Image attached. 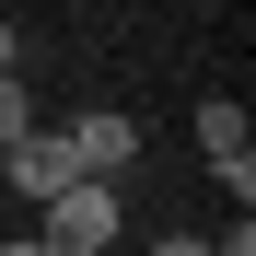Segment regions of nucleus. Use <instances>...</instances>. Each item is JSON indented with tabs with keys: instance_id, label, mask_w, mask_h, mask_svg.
Returning <instances> with one entry per match:
<instances>
[{
	"instance_id": "nucleus-3",
	"label": "nucleus",
	"mask_w": 256,
	"mask_h": 256,
	"mask_svg": "<svg viewBox=\"0 0 256 256\" xmlns=\"http://www.w3.org/2000/svg\"><path fill=\"white\" fill-rule=\"evenodd\" d=\"M0 175H12V198L70 186V175H82V163H70V128H12V140H0Z\"/></svg>"
},
{
	"instance_id": "nucleus-2",
	"label": "nucleus",
	"mask_w": 256,
	"mask_h": 256,
	"mask_svg": "<svg viewBox=\"0 0 256 256\" xmlns=\"http://www.w3.org/2000/svg\"><path fill=\"white\" fill-rule=\"evenodd\" d=\"M198 163L233 186V210L256 198V128H244V105H233V94H210V105H198Z\"/></svg>"
},
{
	"instance_id": "nucleus-5",
	"label": "nucleus",
	"mask_w": 256,
	"mask_h": 256,
	"mask_svg": "<svg viewBox=\"0 0 256 256\" xmlns=\"http://www.w3.org/2000/svg\"><path fill=\"white\" fill-rule=\"evenodd\" d=\"M12 128H35V94H24V70H0V140Z\"/></svg>"
},
{
	"instance_id": "nucleus-4",
	"label": "nucleus",
	"mask_w": 256,
	"mask_h": 256,
	"mask_svg": "<svg viewBox=\"0 0 256 256\" xmlns=\"http://www.w3.org/2000/svg\"><path fill=\"white\" fill-rule=\"evenodd\" d=\"M70 163L82 175H128V163H140V116H116V105L70 116Z\"/></svg>"
},
{
	"instance_id": "nucleus-1",
	"label": "nucleus",
	"mask_w": 256,
	"mask_h": 256,
	"mask_svg": "<svg viewBox=\"0 0 256 256\" xmlns=\"http://www.w3.org/2000/svg\"><path fill=\"white\" fill-rule=\"evenodd\" d=\"M35 210H47V244H58V256H94V244H116V222H128V175H70V186H47Z\"/></svg>"
},
{
	"instance_id": "nucleus-6",
	"label": "nucleus",
	"mask_w": 256,
	"mask_h": 256,
	"mask_svg": "<svg viewBox=\"0 0 256 256\" xmlns=\"http://www.w3.org/2000/svg\"><path fill=\"white\" fill-rule=\"evenodd\" d=\"M0 70H24V35H12V24H0Z\"/></svg>"
}]
</instances>
